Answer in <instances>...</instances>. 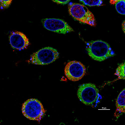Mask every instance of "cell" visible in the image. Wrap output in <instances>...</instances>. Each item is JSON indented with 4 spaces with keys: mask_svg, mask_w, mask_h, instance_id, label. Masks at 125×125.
Returning a JSON list of instances; mask_svg holds the SVG:
<instances>
[{
    "mask_svg": "<svg viewBox=\"0 0 125 125\" xmlns=\"http://www.w3.org/2000/svg\"><path fill=\"white\" fill-rule=\"evenodd\" d=\"M110 3L115 5L117 11L120 14L125 15V0H111Z\"/></svg>",
    "mask_w": 125,
    "mask_h": 125,
    "instance_id": "cell-10",
    "label": "cell"
},
{
    "mask_svg": "<svg viewBox=\"0 0 125 125\" xmlns=\"http://www.w3.org/2000/svg\"><path fill=\"white\" fill-rule=\"evenodd\" d=\"M77 95L83 103L95 108L97 107L101 98L96 86L90 83L80 85L77 91Z\"/></svg>",
    "mask_w": 125,
    "mask_h": 125,
    "instance_id": "cell-2",
    "label": "cell"
},
{
    "mask_svg": "<svg viewBox=\"0 0 125 125\" xmlns=\"http://www.w3.org/2000/svg\"><path fill=\"white\" fill-rule=\"evenodd\" d=\"M86 42L88 55L95 60L102 62L116 55L109 45L105 41L99 40Z\"/></svg>",
    "mask_w": 125,
    "mask_h": 125,
    "instance_id": "cell-1",
    "label": "cell"
},
{
    "mask_svg": "<svg viewBox=\"0 0 125 125\" xmlns=\"http://www.w3.org/2000/svg\"><path fill=\"white\" fill-rule=\"evenodd\" d=\"M46 29L56 33L65 34L74 31V30L64 21L55 18H46L41 20Z\"/></svg>",
    "mask_w": 125,
    "mask_h": 125,
    "instance_id": "cell-7",
    "label": "cell"
},
{
    "mask_svg": "<svg viewBox=\"0 0 125 125\" xmlns=\"http://www.w3.org/2000/svg\"><path fill=\"white\" fill-rule=\"evenodd\" d=\"M116 110L114 116L118 118L125 113V89L120 93L116 101Z\"/></svg>",
    "mask_w": 125,
    "mask_h": 125,
    "instance_id": "cell-9",
    "label": "cell"
},
{
    "mask_svg": "<svg viewBox=\"0 0 125 125\" xmlns=\"http://www.w3.org/2000/svg\"><path fill=\"white\" fill-rule=\"evenodd\" d=\"M10 44L14 49L21 50L29 45V39L23 33L19 31L11 32L9 37Z\"/></svg>",
    "mask_w": 125,
    "mask_h": 125,
    "instance_id": "cell-8",
    "label": "cell"
},
{
    "mask_svg": "<svg viewBox=\"0 0 125 125\" xmlns=\"http://www.w3.org/2000/svg\"><path fill=\"white\" fill-rule=\"evenodd\" d=\"M70 14L75 20L81 23L95 26L94 16L84 5L80 3H70L68 6Z\"/></svg>",
    "mask_w": 125,
    "mask_h": 125,
    "instance_id": "cell-3",
    "label": "cell"
},
{
    "mask_svg": "<svg viewBox=\"0 0 125 125\" xmlns=\"http://www.w3.org/2000/svg\"><path fill=\"white\" fill-rule=\"evenodd\" d=\"M86 73L85 66L80 62L77 61H70L65 69V73L67 78L73 81H78L85 75Z\"/></svg>",
    "mask_w": 125,
    "mask_h": 125,
    "instance_id": "cell-6",
    "label": "cell"
},
{
    "mask_svg": "<svg viewBox=\"0 0 125 125\" xmlns=\"http://www.w3.org/2000/svg\"><path fill=\"white\" fill-rule=\"evenodd\" d=\"M22 111L27 118L32 120L40 121L44 116L45 111L42 104L37 99H28L23 104Z\"/></svg>",
    "mask_w": 125,
    "mask_h": 125,
    "instance_id": "cell-4",
    "label": "cell"
},
{
    "mask_svg": "<svg viewBox=\"0 0 125 125\" xmlns=\"http://www.w3.org/2000/svg\"><path fill=\"white\" fill-rule=\"evenodd\" d=\"M12 0H0V6L1 8L3 9L7 8L9 7L12 3Z\"/></svg>",
    "mask_w": 125,
    "mask_h": 125,
    "instance_id": "cell-13",
    "label": "cell"
},
{
    "mask_svg": "<svg viewBox=\"0 0 125 125\" xmlns=\"http://www.w3.org/2000/svg\"><path fill=\"white\" fill-rule=\"evenodd\" d=\"M122 29L123 30V31H124V32L125 33V22L124 23H123L122 25Z\"/></svg>",
    "mask_w": 125,
    "mask_h": 125,
    "instance_id": "cell-15",
    "label": "cell"
},
{
    "mask_svg": "<svg viewBox=\"0 0 125 125\" xmlns=\"http://www.w3.org/2000/svg\"><path fill=\"white\" fill-rule=\"evenodd\" d=\"M102 0H81L79 1L84 4L91 7L100 6L103 5V1Z\"/></svg>",
    "mask_w": 125,
    "mask_h": 125,
    "instance_id": "cell-12",
    "label": "cell"
},
{
    "mask_svg": "<svg viewBox=\"0 0 125 125\" xmlns=\"http://www.w3.org/2000/svg\"><path fill=\"white\" fill-rule=\"evenodd\" d=\"M57 50L50 47L43 48L31 56L29 62L35 65H45L51 64L58 58Z\"/></svg>",
    "mask_w": 125,
    "mask_h": 125,
    "instance_id": "cell-5",
    "label": "cell"
},
{
    "mask_svg": "<svg viewBox=\"0 0 125 125\" xmlns=\"http://www.w3.org/2000/svg\"><path fill=\"white\" fill-rule=\"evenodd\" d=\"M53 2L58 4L62 5H65L67 4L70 1V0H52Z\"/></svg>",
    "mask_w": 125,
    "mask_h": 125,
    "instance_id": "cell-14",
    "label": "cell"
},
{
    "mask_svg": "<svg viewBox=\"0 0 125 125\" xmlns=\"http://www.w3.org/2000/svg\"><path fill=\"white\" fill-rule=\"evenodd\" d=\"M125 63H122L119 65L117 68L115 74L119 79H125Z\"/></svg>",
    "mask_w": 125,
    "mask_h": 125,
    "instance_id": "cell-11",
    "label": "cell"
}]
</instances>
